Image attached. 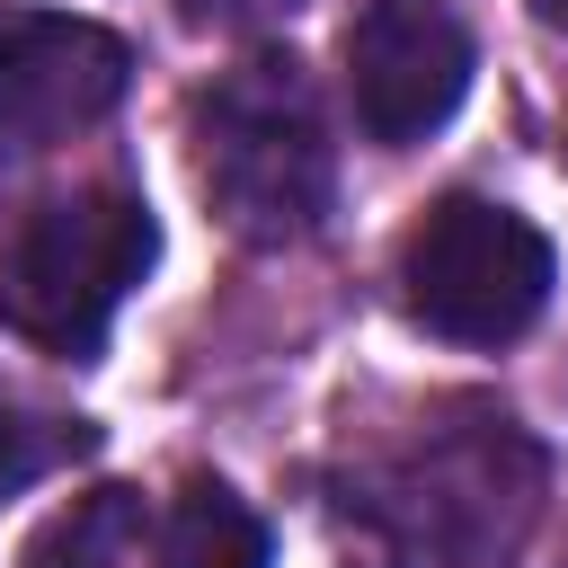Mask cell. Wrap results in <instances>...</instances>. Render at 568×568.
Listing matches in <instances>:
<instances>
[{
	"mask_svg": "<svg viewBox=\"0 0 568 568\" xmlns=\"http://www.w3.org/2000/svg\"><path fill=\"white\" fill-rule=\"evenodd\" d=\"M293 9L302 0H178V18L204 36H257V27H284Z\"/></svg>",
	"mask_w": 568,
	"mask_h": 568,
	"instance_id": "cell-9",
	"label": "cell"
},
{
	"mask_svg": "<svg viewBox=\"0 0 568 568\" xmlns=\"http://www.w3.org/2000/svg\"><path fill=\"white\" fill-rule=\"evenodd\" d=\"M541 462L506 417H470V426H426L382 479H373V524L435 559V568H479L488 550L515 541V524L532 515Z\"/></svg>",
	"mask_w": 568,
	"mask_h": 568,
	"instance_id": "cell-3",
	"label": "cell"
},
{
	"mask_svg": "<svg viewBox=\"0 0 568 568\" xmlns=\"http://www.w3.org/2000/svg\"><path fill=\"white\" fill-rule=\"evenodd\" d=\"M151 248H160V222L124 186H80V195L36 204L18 240L0 248V328L53 355H89L115 302L142 284Z\"/></svg>",
	"mask_w": 568,
	"mask_h": 568,
	"instance_id": "cell-2",
	"label": "cell"
},
{
	"mask_svg": "<svg viewBox=\"0 0 568 568\" xmlns=\"http://www.w3.org/2000/svg\"><path fill=\"white\" fill-rule=\"evenodd\" d=\"M133 80V44L71 9H0V151H44L98 124Z\"/></svg>",
	"mask_w": 568,
	"mask_h": 568,
	"instance_id": "cell-6",
	"label": "cell"
},
{
	"mask_svg": "<svg viewBox=\"0 0 568 568\" xmlns=\"http://www.w3.org/2000/svg\"><path fill=\"white\" fill-rule=\"evenodd\" d=\"M18 568H160V524L133 488H89L36 524Z\"/></svg>",
	"mask_w": 568,
	"mask_h": 568,
	"instance_id": "cell-7",
	"label": "cell"
},
{
	"mask_svg": "<svg viewBox=\"0 0 568 568\" xmlns=\"http://www.w3.org/2000/svg\"><path fill=\"white\" fill-rule=\"evenodd\" d=\"M160 568H266V524L222 479H195L160 524Z\"/></svg>",
	"mask_w": 568,
	"mask_h": 568,
	"instance_id": "cell-8",
	"label": "cell"
},
{
	"mask_svg": "<svg viewBox=\"0 0 568 568\" xmlns=\"http://www.w3.org/2000/svg\"><path fill=\"white\" fill-rule=\"evenodd\" d=\"M470 89V27L453 0H364L346 27V98L373 142H426Z\"/></svg>",
	"mask_w": 568,
	"mask_h": 568,
	"instance_id": "cell-5",
	"label": "cell"
},
{
	"mask_svg": "<svg viewBox=\"0 0 568 568\" xmlns=\"http://www.w3.org/2000/svg\"><path fill=\"white\" fill-rule=\"evenodd\" d=\"M408 311L453 346H506L550 302V240L488 195H444L399 257Z\"/></svg>",
	"mask_w": 568,
	"mask_h": 568,
	"instance_id": "cell-4",
	"label": "cell"
},
{
	"mask_svg": "<svg viewBox=\"0 0 568 568\" xmlns=\"http://www.w3.org/2000/svg\"><path fill=\"white\" fill-rule=\"evenodd\" d=\"M195 169L240 240H302L328 213V124L311 71L293 53H248L240 71H222L195 98Z\"/></svg>",
	"mask_w": 568,
	"mask_h": 568,
	"instance_id": "cell-1",
	"label": "cell"
},
{
	"mask_svg": "<svg viewBox=\"0 0 568 568\" xmlns=\"http://www.w3.org/2000/svg\"><path fill=\"white\" fill-rule=\"evenodd\" d=\"M532 18H541V27H559V36H568V0H532Z\"/></svg>",
	"mask_w": 568,
	"mask_h": 568,
	"instance_id": "cell-10",
	"label": "cell"
}]
</instances>
